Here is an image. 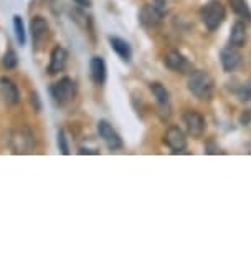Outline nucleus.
Wrapping results in <instances>:
<instances>
[{"label": "nucleus", "instance_id": "obj_1", "mask_svg": "<svg viewBox=\"0 0 251 253\" xmlns=\"http://www.w3.org/2000/svg\"><path fill=\"white\" fill-rule=\"evenodd\" d=\"M188 89L193 96H197L198 99H210L213 96V89H215V83L213 78L207 71L197 70L193 71L188 78Z\"/></svg>", "mask_w": 251, "mask_h": 253}, {"label": "nucleus", "instance_id": "obj_2", "mask_svg": "<svg viewBox=\"0 0 251 253\" xmlns=\"http://www.w3.org/2000/svg\"><path fill=\"white\" fill-rule=\"evenodd\" d=\"M202 22L210 32H215L225 20V7L220 2H210L202 8Z\"/></svg>", "mask_w": 251, "mask_h": 253}, {"label": "nucleus", "instance_id": "obj_3", "mask_svg": "<svg viewBox=\"0 0 251 253\" xmlns=\"http://www.w3.org/2000/svg\"><path fill=\"white\" fill-rule=\"evenodd\" d=\"M10 146L17 154L32 152L33 147H35V136H33V132L28 127H20V129L12 131Z\"/></svg>", "mask_w": 251, "mask_h": 253}, {"label": "nucleus", "instance_id": "obj_4", "mask_svg": "<svg viewBox=\"0 0 251 253\" xmlns=\"http://www.w3.org/2000/svg\"><path fill=\"white\" fill-rule=\"evenodd\" d=\"M50 93H51V98H53L56 103L65 104L73 99L74 93H76V84H74V81L71 78L65 76V78H61L60 81L51 84Z\"/></svg>", "mask_w": 251, "mask_h": 253}, {"label": "nucleus", "instance_id": "obj_5", "mask_svg": "<svg viewBox=\"0 0 251 253\" xmlns=\"http://www.w3.org/2000/svg\"><path fill=\"white\" fill-rule=\"evenodd\" d=\"M165 8L162 3H147V5L142 7L139 13V20L144 27H155L162 22Z\"/></svg>", "mask_w": 251, "mask_h": 253}, {"label": "nucleus", "instance_id": "obj_6", "mask_svg": "<svg viewBox=\"0 0 251 253\" xmlns=\"http://www.w3.org/2000/svg\"><path fill=\"white\" fill-rule=\"evenodd\" d=\"M98 132H99V137L104 141V144L109 147L111 151H117V149H121V147H122L121 136L117 134L116 129L108 121L101 119V121L98 123Z\"/></svg>", "mask_w": 251, "mask_h": 253}, {"label": "nucleus", "instance_id": "obj_7", "mask_svg": "<svg viewBox=\"0 0 251 253\" xmlns=\"http://www.w3.org/2000/svg\"><path fill=\"white\" fill-rule=\"evenodd\" d=\"M183 124H185L187 132L193 139H200L203 136V132H205V119L197 111L183 113Z\"/></svg>", "mask_w": 251, "mask_h": 253}, {"label": "nucleus", "instance_id": "obj_8", "mask_svg": "<svg viewBox=\"0 0 251 253\" xmlns=\"http://www.w3.org/2000/svg\"><path fill=\"white\" fill-rule=\"evenodd\" d=\"M164 142L167 144L170 149H172L174 154H179V152H183L187 147V137L183 134V131L177 126H170L167 132L164 136Z\"/></svg>", "mask_w": 251, "mask_h": 253}, {"label": "nucleus", "instance_id": "obj_9", "mask_svg": "<svg viewBox=\"0 0 251 253\" xmlns=\"http://www.w3.org/2000/svg\"><path fill=\"white\" fill-rule=\"evenodd\" d=\"M48 22L45 20L43 17L36 15L32 18L30 22V35H32V40H33V45L36 46V48H40L41 43L46 40V37H48Z\"/></svg>", "mask_w": 251, "mask_h": 253}, {"label": "nucleus", "instance_id": "obj_10", "mask_svg": "<svg viewBox=\"0 0 251 253\" xmlns=\"http://www.w3.org/2000/svg\"><path fill=\"white\" fill-rule=\"evenodd\" d=\"M164 63L169 70L175 71V73H187V71L192 70V65L188 63V60L179 50L169 51L164 58Z\"/></svg>", "mask_w": 251, "mask_h": 253}, {"label": "nucleus", "instance_id": "obj_11", "mask_svg": "<svg viewBox=\"0 0 251 253\" xmlns=\"http://www.w3.org/2000/svg\"><path fill=\"white\" fill-rule=\"evenodd\" d=\"M0 96H2L3 103H5L7 106H13V104H17L18 99H20V93H18L17 84L13 83L10 78H7V76L0 78Z\"/></svg>", "mask_w": 251, "mask_h": 253}, {"label": "nucleus", "instance_id": "obj_12", "mask_svg": "<svg viewBox=\"0 0 251 253\" xmlns=\"http://www.w3.org/2000/svg\"><path fill=\"white\" fill-rule=\"evenodd\" d=\"M66 61H68V51H66L63 46H55L50 55L48 73L56 75V73H60V71H63L66 66Z\"/></svg>", "mask_w": 251, "mask_h": 253}, {"label": "nucleus", "instance_id": "obj_13", "mask_svg": "<svg viewBox=\"0 0 251 253\" xmlns=\"http://www.w3.org/2000/svg\"><path fill=\"white\" fill-rule=\"evenodd\" d=\"M220 60H221V66H223V70L226 71V73H230V71H235L240 66L241 55L233 48V46H230V48H223L220 51Z\"/></svg>", "mask_w": 251, "mask_h": 253}, {"label": "nucleus", "instance_id": "obj_14", "mask_svg": "<svg viewBox=\"0 0 251 253\" xmlns=\"http://www.w3.org/2000/svg\"><path fill=\"white\" fill-rule=\"evenodd\" d=\"M89 75L96 84H103L106 81V63L101 56H93L89 61Z\"/></svg>", "mask_w": 251, "mask_h": 253}, {"label": "nucleus", "instance_id": "obj_15", "mask_svg": "<svg viewBox=\"0 0 251 253\" xmlns=\"http://www.w3.org/2000/svg\"><path fill=\"white\" fill-rule=\"evenodd\" d=\"M230 46L233 48H241L246 43V27L243 22H235L230 33Z\"/></svg>", "mask_w": 251, "mask_h": 253}, {"label": "nucleus", "instance_id": "obj_16", "mask_svg": "<svg viewBox=\"0 0 251 253\" xmlns=\"http://www.w3.org/2000/svg\"><path fill=\"white\" fill-rule=\"evenodd\" d=\"M109 43H111V48L121 56V60L131 61L132 50H131V46L126 40H122V38H119V37H109Z\"/></svg>", "mask_w": 251, "mask_h": 253}, {"label": "nucleus", "instance_id": "obj_17", "mask_svg": "<svg viewBox=\"0 0 251 253\" xmlns=\"http://www.w3.org/2000/svg\"><path fill=\"white\" fill-rule=\"evenodd\" d=\"M150 93L154 94V98H155V101L159 103V106H169V91L165 89L164 84H160V83H150Z\"/></svg>", "mask_w": 251, "mask_h": 253}, {"label": "nucleus", "instance_id": "obj_18", "mask_svg": "<svg viewBox=\"0 0 251 253\" xmlns=\"http://www.w3.org/2000/svg\"><path fill=\"white\" fill-rule=\"evenodd\" d=\"M231 10H233L236 15L245 18V20H251V10L246 3V0H230Z\"/></svg>", "mask_w": 251, "mask_h": 253}, {"label": "nucleus", "instance_id": "obj_19", "mask_svg": "<svg viewBox=\"0 0 251 253\" xmlns=\"http://www.w3.org/2000/svg\"><path fill=\"white\" fill-rule=\"evenodd\" d=\"M13 30H15L17 42L20 43V46H23V45L27 43V33H25V25H23L20 15L13 17Z\"/></svg>", "mask_w": 251, "mask_h": 253}, {"label": "nucleus", "instance_id": "obj_20", "mask_svg": "<svg viewBox=\"0 0 251 253\" xmlns=\"http://www.w3.org/2000/svg\"><path fill=\"white\" fill-rule=\"evenodd\" d=\"M235 94L238 96L240 101H251V81L238 84L235 88Z\"/></svg>", "mask_w": 251, "mask_h": 253}, {"label": "nucleus", "instance_id": "obj_21", "mask_svg": "<svg viewBox=\"0 0 251 253\" xmlns=\"http://www.w3.org/2000/svg\"><path fill=\"white\" fill-rule=\"evenodd\" d=\"M2 65H3V68H7V70L15 68V66L18 65V56H17L15 51L7 50L5 55H3V58H2Z\"/></svg>", "mask_w": 251, "mask_h": 253}, {"label": "nucleus", "instance_id": "obj_22", "mask_svg": "<svg viewBox=\"0 0 251 253\" xmlns=\"http://www.w3.org/2000/svg\"><path fill=\"white\" fill-rule=\"evenodd\" d=\"M58 147H60L61 154H65V156H68V154H70V147H68V142H66L65 129H60V131H58Z\"/></svg>", "mask_w": 251, "mask_h": 253}, {"label": "nucleus", "instance_id": "obj_23", "mask_svg": "<svg viewBox=\"0 0 251 253\" xmlns=\"http://www.w3.org/2000/svg\"><path fill=\"white\" fill-rule=\"evenodd\" d=\"M30 101H32V104H35V109L36 111H40V101H38V94L36 93H32V96H30Z\"/></svg>", "mask_w": 251, "mask_h": 253}, {"label": "nucleus", "instance_id": "obj_24", "mask_svg": "<svg viewBox=\"0 0 251 253\" xmlns=\"http://www.w3.org/2000/svg\"><path fill=\"white\" fill-rule=\"evenodd\" d=\"M73 2H76L78 5H81V7H91L93 5V0H73Z\"/></svg>", "mask_w": 251, "mask_h": 253}, {"label": "nucleus", "instance_id": "obj_25", "mask_svg": "<svg viewBox=\"0 0 251 253\" xmlns=\"http://www.w3.org/2000/svg\"><path fill=\"white\" fill-rule=\"evenodd\" d=\"M79 154H99L98 151H91V149H81L79 151Z\"/></svg>", "mask_w": 251, "mask_h": 253}]
</instances>
